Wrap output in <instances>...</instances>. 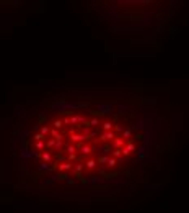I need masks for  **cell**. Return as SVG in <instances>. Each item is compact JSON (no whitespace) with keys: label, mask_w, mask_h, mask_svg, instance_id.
Listing matches in <instances>:
<instances>
[]
</instances>
